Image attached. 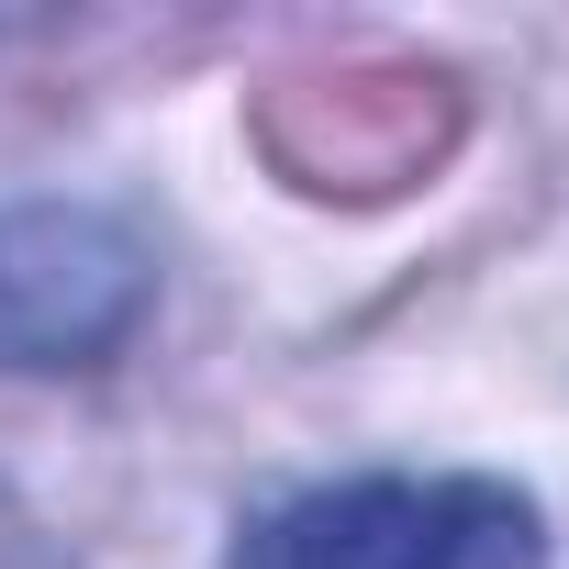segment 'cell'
<instances>
[{
    "label": "cell",
    "instance_id": "6da1fadb",
    "mask_svg": "<svg viewBox=\"0 0 569 569\" xmlns=\"http://www.w3.org/2000/svg\"><path fill=\"white\" fill-rule=\"evenodd\" d=\"M223 569H547V513L491 469H358L268 502Z\"/></svg>",
    "mask_w": 569,
    "mask_h": 569
},
{
    "label": "cell",
    "instance_id": "7a4b0ae2",
    "mask_svg": "<svg viewBox=\"0 0 569 569\" xmlns=\"http://www.w3.org/2000/svg\"><path fill=\"white\" fill-rule=\"evenodd\" d=\"M157 302V246L101 201H0V369H101Z\"/></svg>",
    "mask_w": 569,
    "mask_h": 569
}]
</instances>
